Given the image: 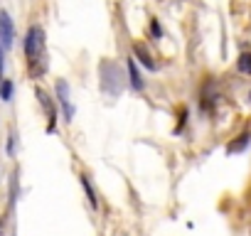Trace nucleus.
<instances>
[{
	"instance_id": "f257e3e1",
	"label": "nucleus",
	"mask_w": 251,
	"mask_h": 236,
	"mask_svg": "<svg viewBox=\"0 0 251 236\" xmlns=\"http://www.w3.org/2000/svg\"><path fill=\"white\" fill-rule=\"evenodd\" d=\"M42 47H45V32H42V27L32 25V27L27 30V35H25V57H27L30 62H35V59L40 57Z\"/></svg>"
},
{
	"instance_id": "f03ea898",
	"label": "nucleus",
	"mask_w": 251,
	"mask_h": 236,
	"mask_svg": "<svg viewBox=\"0 0 251 236\" xmlns=\"http://www.w3.org/2000/svg\"><path fill=\"white\" fill-rule=\"evenodd\" d=\"M0 42H3V49H10L15 45V27H13V18L0 10Z\"/></svg>"
},
{
	"instance_id": "7ed1b4c3",
	"label": "nucleus",
	"mask_w": 251,
	"mask_h": 236,
	"mask_svg": "<svg viewBox=\"0 0 251 236\" xmlns=\"http://www.w3.org/2000/svg\"><path fill=\"white\" fill-rule=\"evenodd\" d=\"M57 98H59V103L64 106L67 121H72V118H74V106H72V101H69V84H67L64 79L57 81Z\"/></svg>"
},
{
	"instance_id": "20e7f679",
	"label": "nucleus",
	"mask_w": 251,
	"mask_h": 236,
	"mask_svg": "<svg viewBox=\"0 0 251 236\" xmlns=\"http://www.w3.org/2000/svg\"><path fill=\"white\" fill-rule=\"evenodd\" d=\"M133 52H136V57L141 59V64H143L146 69L155 71V62H153V54L148 52V47H146L143 42H136V45H133Z\"/></svg>"
},
{
	"instance_id": "39448f33",
	"label": "nucleus",
	"mask_w": 251,
	"mask_h": 236,
	"mask_svg": "<svg viewBox=\"0 0 251 236\" xmlns=\"http://www.w3.org/2000/svg\"><path fill=\"white\" fill-rule=\"evenodd\" d=\"M128 74H131V86H133L136 91H141V89H143V76L138 74V67H136L133 59H128Z\"/></svg>"
},
{
	"instance_id": "423d86ee",
	"label": "nucleus",
	"mask_w": 251,
	"mask_h": 236,
	"mask_svg": "<svg viewBox=\"0 0 251 236\" xmlns=\"http://www.w3.org/2000/svg\"><path fill=\"white\" fill-rule=\"evenodd\" d=\"M37 98H40V103L45 106V111H47V116H50V131L54 128V108H52V103H50V98H47V94L42 91V89H37Z\"/></svg>"
},
{
	"instance_id": "0eeeda50",
	"label": "nucleus",
	"mask_w": 251,
	"mask_h": 236,
	"mask_svg": "<svg viewBox=\"0 0 251 236\" xmlns=\"http://www.w3.org/2000/svg\"><path fill=\"white\" fill-rule=\"evenodd\" d=\"M81 185H84V192H86V197H89V204L96 209L99 207V199H96V192H94V187H91V182L86 180V177H81Z\"/></svg>"
},
{
	"instance_id": "6e6552de",
	"label": "nucleus",
	"mask_w": 251,
	"mask_h": 236,
	"mask_svg": "<svg viewBox=\"0 0 251 236\" xmlns=\"http://www.w3.org/2000/svg\"><path fill=\"white\" fill-rule=\"evenodd\" d=\"M249 138H251L249 133H244V136H239V141H234V143H231V145H229L226 150H229V153H236V150H244V148L249 145Z\"/></svg>"
},
{
	"instance_id": "1a4fd4ad",
	"label": "nucleus",
	"mask_w": 251,
	"mask_h": 236,
	"mask_svg": "<svg viewBox=\"0 0 251 236\" xmlns=\"http://www.w3.org/2000/svg\"><path fill=\"white\" fill-rule=\"evenodd\" d=\"M236 67H239V71L251 74V54H241V57H239V62H236Z\"/></svg>"
},
{
	"instance_id": "9d476101",
	"label": "nucleus",
	"mask_w": 251,
	"mask_h": 236,
	"mask_svg": "<svg viewBox=\"0 0 251 236\" xmlns=\"http://www.w3.org/2000/svg\"><path fill=\"white\" fill-rule=\"evenodd\" d=\"M0 96H3V101L13 98V84L10 81H0Z\"/></svg>"
},
{
	"instance_id": "9b49d317",
	"label": "nucleus",
	"mask_w": 251,
	"mask_h": 236,
	"mask_svg": "<svg viewBox=\"0 0 251 236\" xmlns=\"http://www.w3.org/2000/svg\"><path fill=\"white\" fill-rule=\"evenodd\" d=\"M151 30H153V35H155V37H160V35H163V30H160V25H158V23H153V25H151Z\"/></svg>"
},
{
	"instance_id": "f8f14e48",
	"label": "nucleus",
	"mask_w": 251,
	"mask_h": 236,
	"mask_svg": "<svg viewBox=\"0 0 251 236\" xmlns=\"http://www.w3.org/2000/svg\"><path fill=\"white\" fill-rule=\"evenodd\" d=\"M249 98H251V94H249Z\"/></svg>"
}]
</instances>
